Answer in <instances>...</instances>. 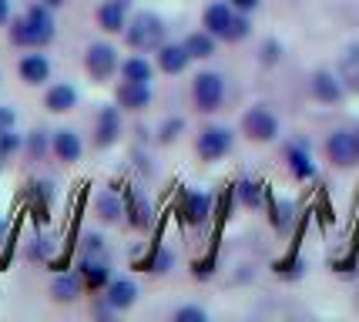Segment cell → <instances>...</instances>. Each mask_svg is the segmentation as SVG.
<instances>
[{"label": "cell", "mask_w": 359, "mask_h": 322, "mask_svg": "<svg viewBox=\"0 0 359 322\" xmlns=\"http://www.w3.org/2000/svg\"><path fill=\"white\" fill-rule=\"evenodd\" d=\"M7 34H11V44H14V47H24V51H44V47L57 37L54 11H50V7H44V4L37 0V4H31L24 14L11 17Z\"/></svg>", "instance_id": "1"}, {"label": "cell", "mask_w": 359, "mask_h": 322, "mask_svg": "<svg viewBox=\"0 0 359 322\" xmlns=\"http://www.w3.org/2000/svg\"><path fill=\"white\" fill-rule=\"evenodd\" d=\"M165 34H168V27H165V20L158 14H151V11H138L135 17H128V27H125V44L131 47V51H138V54H155L158 47L165 44Z\"/></svg>", "instance_id": "2"}, {"label": "cell", "mask_w": 359, "mask_h": 322, "mask_svg": "<svg viewBox=\"0 0 359 322\" xmlns=\"http://www.w3.org/2000/svg\"><path fill=\"white\" fill-rule=\"evenodd\" d=\"M225 77L219 71H198L191 77V101L202 114H215L225 105Z\"/></svg>", "instance_id": "3"}, {"label": "cell", "mask_w": 359, "mask_h": 322, "mask_svg": "<svg viewBox=\"0 0 359 322\" xmlns=\"http://www.w3.org/2000/svg\"><path fill=\"white\" fill-rule=\"evenodd\" d=\"M118 67H121V58H118V47L114 44H108V41L88 44V51H84V71H88L91 81L104 84V81H111L118 74Z\"/></svg>", "instance_id": "4"}, {"label": "cell", "mask_w": 359, "mask_h": 322, "mask_svg": "<svg viewBox=\"0 0 359 322\" xmlns=\"http://www.w3.org/2000/svg\"><path fill=\"white\" fill-rule=\"evenodd\" d=\"M242 135L255 145H269L279 138V118L269 111L266 105H255L242 114Z\"/></svg>", "instance_id": "5"}, {"label": "cell", "mask_w": 359, "mask_h": 322, "mask_svg": "<svg viewBox=\"0 0 359 322\" xmlns=\"http://www.w3.org/2000/svg\"><path fill=\"white\" fill-rule=\"evenodd\" d=\"M235 145V135L229 128H222V124H208L198 131V138H195V152L202 161H222L225 154L232 152Z\"/></svg>", "instance_id": "6"}, {"label": "cell", "mask_w": 359, "mask_h": 322, "mask_svg": "<svg viewBox=\"0 0 359 322\" xmlns=\"http://www.w3.org/2000/svg\"><path fill=\"white\" fill-rule=\"evenodd\" d=\"M326 158L336 168H356L359 165V131H332L326 141Z\"/></svg>", "instance_id": "7"}, {"label": "cell", "mask_w": 359, "mask_h": 322, "mask_svg": "<svg viewBox=\"0 0 359 322\" xmlns=\"http://www.w3.org/2000/svg\"><path fill=\"white\" fill-rule=\"evenodd\" d=\"M151 84L148 81H118V88H114V105L121 107V111H148L151 107Z\"/></svg>", "instance_id": "8"}, {"label": "cell", "mask_w": 359, "mask_h": 322, "mask_svg": "<svg viewBox=\"0 0 359 322\" xmlns=\"http://www.w3.org/2000/svg\"><path fill=\"white\" fill-rule=\"evenodd\" d=\"M78 276L84 282V289L101 292L111 282V262L104 252H84V259L78 265Z\"/></svg>", "instance_id": "9"}, {"label": "cell", "mask_w": 359, "mask_h": 322, "mask_svg": "<svg viewBox=\"0 0 359 322\" xmlns=\"http://www.w3.org/2000/svg\"><path fill=\"white\" fill-rule=\"evenodd\" d=\"M94 17L104 34H125L128 17H131V0H101Z\"/></svg>", "instance_id": "10"}, {"label": "cell", "mask_w": 359, "mask_h": 322, "mask_svg": "<svg viewBox=\"0 0 359 322\" xmlns=\"http://www.w3.org/2000/svg\"><path fill=\"white\" fill-rule=\"evenodd\" d=\"M178 215L188 229H202L212 215V195L208 192H185L182 195V205H178Z\"/></svg>", "instance_id": "11"}, {"label": "cell", "mask_w": 359, "mask_h": 322, "mask_svg": "<svg viewBox=\"0 0 359 322\" xmlns=\"http://www.w3.org/2000/svg\"><path fill=\"white\" fill-rule=\"evenodd\" d=\"M121 138V107L118 105H104L94 118V145L97 148H108Z\"/></svg>", "instance_id": "12"}, {"label": "cell", "mask_w": 359, "mask_h": 322, "mask_svg": "<svg viewBox=\"0 0 359 322\" xmlns=\"http://www.w3.org/2000/svg\"><path fill=\"white\" fill-rule=\"evenodd\" d=\"M50 154L61 161V165H78L81 154H84V141L74 128H61L50 135Z\"/></svg>", "instance_id": "13"}, {"label": "cell", "mask_w": 359, "mask_h": 322, "mask_svg": "<svg viewBox=\"0 0 359 322\" xmlns=\"http://www.w3.org/2000/svg\"><path fill=\"white\" fill-rule=\"evenodd\" d=\"M125 222L135 232H148L155 225V212H151V201L144 199V192L131 188L125 195Z\"/></svg>", "instance_id": "14"}, {"label": "cell", "mask_w": 359, "mask_h": 322, "mask_svg": "<svg viewBox=\"0 0 359 322\" xmlns=\"http://www.w3.org/2000/svg\"><path fill=\"white\" fill-rule=\"evenodd\" d=\"M17 74H20V81H24L27 88L47 84V81H50V61H47V54H41V51L24 54V58L17 61Z\"/></svg>", "instance_id": "15"}, {"label": "cell", "mask_w": 359, "mask_h": 322, "mask_svg": "<svg viewBox=\"0 0 359 322\" xmlns=\"http://www.w3.org/2000/svg\"><path fill=\"white\" fill-rule=\"evenodd\" d=\"M78 101H81V94L71 81H54L44 91V107L50 114H67V111L78 107Z\"/></svg>", "instance_id": "16"}, {"label": "cell", "mask_w": 359, "mask_h": 322, "mask_svg": "<svg viewBox=\"0 0 359 322\" xmlns=\"http://www.w3.org/2000/svg\"><path fill=\"white\" fill-rule=\"evenodd\" d=\"M188 64H191V58H188L185 44L165 41V44L155 51V67L161 74H182V71H188Z\"/></svg>", "instance_id": "17"}, {"label": "cell", "mask_w": 359, "mask_h": 322, "mask_svg": "<svg viewBox=\"0 0 359 322\" xmlns=\"http://www.w3.org/2000/svg\"><path fill=\"white\" fill-rule=\"evenodd\" d=\"M138 295H141V289L135 279H111L108 286H104V299L111 302L114 312H128V309L138 302Z\"/></svg>", "instance_id": "18"}, {"label": "cell", "mask_w": 359, "mask_h": 322, "mask_svg": "<svg viewBox=\"0 0 359 322\" xmlns=\"http://www.w3.org/2000/svg\"><path fill=\"white\" fill-rule=\"evenodd\" d=\"M232 17H235V7L229 0H212V4L202 11V27L222 41V34L229 31V24H232Z\"/></svg>", "instance_id": "19"}, {"label": "cell", "mask_w": 359, "mask_h": 322, "mask_svg": "<svg viewBox=\"0 0 359 322\" xmlns=\"http://www.w3.org/2000/svg\"><path fill=\"white\" fill-rule=\"evenodd\" d=\"M343 81L336 71H316L313 74V98L316 101H323V105H339L343 101Z\"/></svg>", "instance_id": "20"}, {"label": "cell", "mask_w": 359, "mask_h": 322, "mask_svg": "<svg viewBox=\"0 0 359 322\" xmlns=\"http://www.w3.org/2000/svg\"><path fill=\"white\" fill-rule=\"evenodd\" d=\"M285 168H289V175H292L296 182H313L316 178V161L302 145H289V148H285Z\"/></svg>", "instance_id": "21"}, {"label": "cell", "mask_w": 359, "mask_h": 322, "mask_svg": "<svg viewBox=\"0 0 359 322\" xmlns=\"http://www.w3.org/2000/svg\"><path fill=\"white\" fill-rule=\"evenodd\" d=\"M94 215H97L101 222H108V225L121 222V218H125V195L114 192V188L101 192V195L94 199Z\"/></svg>", "instance_id": "22"}, {"label": "cell", "mask_w": 359, "mask_h": 322, "mask_svg": "<svg viewBox=\"0 0 359 322\" xmlns=\"http://www.w3.org/2000/svg\"><path fill=\"white\" fill-rule=\"evenodd\" d=\"M182 44H185L191 61H208V58H215V51H219V37L208 31H191Z\"/></svg>", "instance_id": "23"}, {"label": "cell", "mask_w": 359, "mask_h": 322, "mask_svg": "<svg viewBox=\"0 0 359 322\" xmlns=\"http://www.w3.org/2000/svg\"><path fill=\"white\" fill-rule=\"evenodd\" d=\"M336 74H339V81H343L346 91H349V94H359V44H349L343 51Z\"/></svg>", "instance_id": "24"}, {"label": "cell", "mask_w": 359, "mask_h": 322, "mask_svg": "<svg viewBox=\"0 0 359 322\" xmlns=\"http://www.w3.org/2000/svg\"><path fill=\"white\" fill-rule=\"evenodd\" d=\"M155 64L148 61V58H144V54H138V51H135V54H131V58H125V61H121V67H118V74H121V81H148V84H151V77H155Z\"/></svg>", "instance_id": "25"}, {"label": "cell", "mask_w": 359, "mask_h": 322, "mask_svg": "<svg viewBox=\"0 0 359 322\" xmlns=\"http://www.w3.org/2000/svg\"><path fill=\"white\" fill-rule=\"evenodd\" d=\"M84 289V282H81L78 272H67V276H57L50 282V295H54V302H74Z\"/></svg>", "instance_id": "26"}, {"label": "cell", "mask_w": 359, "mask_h": 322, "mask_svg": "<svg viewBox=\"0 0 359 322\" xmlns=\"http://www.w3.org/2000/svg\"><path fill=\"white\" fill-rule=\"evenodd\" d=\"M249 34H252V20H249V14H238V11H235L232 24H229V31L222 34V41H229V44H238V41H245Z\"/></svg>", "instance_id": "27"}, {"label": "cell", "mask_w": 359, "mask_h": 322, "mask_svg": "<svg viewBox=\"0 0 359 322\" xmlns=\"http://www.w3.org/2000/svg\"><path fill=\"white\" fill-rule=\"evenodd\" d=\"M20 148H24V135H20L17 128H11V131H0V165H4L7 158H14Z\"/></svg>", "instance_id": "28"}, {"label": "cell", "mask_w": 359, "mask_h": 322, "mask_svg": "<svg viewBox=\"0 0 359 322\" xmlns=\"http://www.w3.org/2000/svg\"><path fill=\"white\" fill-rule=\"evenodd\" d=\"M238 201L245 205V208H259V201H262V185L245 178V182H238Z\"/></svg>", "instance_id": "29"}, {"label": "cell", "mask_w": 359, "mask_h": 322, "mask_svg": "<svg viewBox=\"0 0 359 322\" xmlns=\"http://www.w3.org/2000/svg\"><path fill=\"white\" fill-rule=\"evenodd\" d=\"M24 152L31 154V158H41L44 152H50V135L47 131H31L24 138Z\"/></svg>", "instance_id": "30"}, {"label": "cell", "mask_w": 359, "mask_h": 322, "mask_svg": "<svg viewBox=\"0 0 359 322\" xmlns=\"http://www.w3.org/2000/svg\"><path fill=\"white\" fill-rule=\"evenodd\" d=\"M182 131H185V121H182V118H168V121L158 128V141H161V145H175Z\"/></svg>", "instance_id": "31"}, {"label": "cell", "mask_w": 359, "mask_h": 322, "mask_svg": "<svg viewBox=\"0 0 359 322\" xmlns=\"http://www.w3.org/2000/svg\"><path fill=\"white\" fill-rule=\"evenodd\" d=\"M172 262H175V255L168 248H155V255L148 262V272H172Z\"/></svg>", "instance_id": "32"}, {"label": "cell", "mask_w": 359, "mask_h": 322, "mask_svg": "<svg viewBox=\"0 0 359 322\" xmlns=\"http://www.w3.org/2000/svg\"><path fill=\"white\" fill-rule=\"evenodd\" d=\"M208 319V312L198 306H182V309H175V322H205Z\"/></svg>", "instance_id": "33"}, {"label": "cell", "mask_w": 359, "mask_h": 322, "mask_svg": "<svg viewBox=\"0 0 359 322\" xmlns=\"http://www.w3.org/2000/svg\"><path fill=\"white\" fill-rule=\"evenodd\" d=\"M17 128V111L11 105H0V131H11Z\"/></svg>", "instance_id": "34"}, {"label": "cell", "mask_w": 359, "mask_h": 322, "mask_svg": "<svg viewBox=\"0 0 359 322\" xmlns=\"http://www.w3.org/2000/svg\"><path fill=\"white\" fill-rule=\"evenodd\" d=\"M229 4H232L238 14H252V11H259V4H262V0H229Z\"/></svg>", "instance_id": "35"}, {"label": "cell", "mask_w": 359, "mask_h": 322, "mask_svg": "<svg viewBox=\"0 0 359 322\" xmlns=\"http://www.w3.org/2000/svg\"><path fill=\"white\" fill-rule=\"evenodd\" d=\"M276 58H279V44H266V47H262V61H266V64H276Z\"/></svg>", "instance_id": "36"}, {"label": "cell", "mask_w": 359, "mask_h": 322, "mask_svg": "<svg viewBox=\"0 0 359 322\" xmlns=\"http://www.w3.org/2000/svg\"><path fill=\"white\" fill-rule=\"evenodd\" d=\"M11 0H0V27H7V24H11Z\"/></svg>", "instance_id": "37"}, {"label": "cell", "mask_w": 359, "mask_h": 322, "mask_svg": "<svg viewBox=\"0 0 359 322\" xmlns=\"http://www.w3.org/2000/svg\"><path fill=\"white\" fill-rule=\"evenodd\" d=\"M84 252H104V248H101V235H88V239H84Z\"/></svg>", "instance_id": "38"}, {"label": "cell", "mask_w": 359, "mask_h": 322, "mask_svg": "<svg viewBox=\"0 0 359 322\" xmlns=\"http://www.w3.org/2000/svg\"><path fill=\"white\" fill-rule=\"evenodd\" d=\"M41 4H44V7H50V11H61L67 0H41Z\"/></svg>", "instance_id": "39"}, {"label": "cell", "mask_w": 359, "mask_h": 322, "mask_svg": "<svg viewBox=\"0 0 359 322\" xmlns=\"http://www.w3.org/2000/svg\"><path fill=\"white\" fill-rule=\"evenodd\" d=\"M0 232H4V222H0Z\"/></svg>", "instance_id": "40"}]
</instances>
